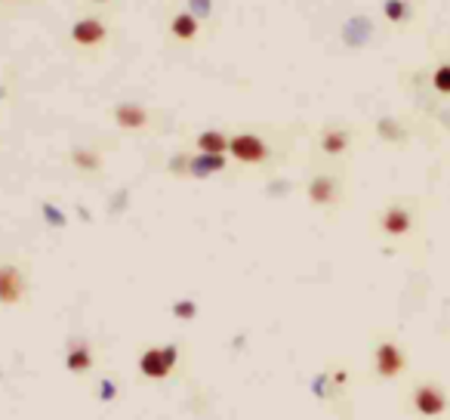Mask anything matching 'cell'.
<instances>
[{"mask_svg":"<svg viewBox=\"0 0 450 420\" xmlns=\"http://www.w3.org/2000/svg\"><path fill=\"white\" fill-rule=\"evenodd\" d=\"M117 121H120L124 127H142L148 118H145L142 108H120V111H117Z\"/></svg>","mask_w":450,"mask_h":420,"instance_id":"12","label":"cell"},{"mask_svg":"<svg viewBox=\"0 0 450 420\" xmlns=\"http://www.w3.org/2000/svg\"><path fill=\"white\" fill-rule=\"evenodd\" d=\"M176 368V347H152L139 356V371L148 380H164Z\"/></svg>","mask_w":450,"mask_h":420,"instance_id":"3","label":"cell"},{"mask_svg":"<svg viewBox=\"0 0 450 420\" xmlns=\"http://www.w3.org/2000/svg\"><path fill=\"white\" fill-rule=\"evenodd\" d=\"M71 37H74V43H80V46H93L105 37V28H102L99 19H83V22H78L71 28Z\"/></svg>","mask_w":450,"mask_h":420,"instance_id":"8","label":"cell"},{"mask_svg":"<svg viewBox=\"0 0 450 420\" xmlns=\"http://www.w3.org/2000/svg\"><path fill=\"white\" fill-rule=\"evenodd\" d=\"M198 148L204 155H222V152H229V136H222V133H201L198 136Z\"/></svg>","mask_w":450,"mask_h":420,"instance_id":"11","label":"cell"},{"mask_svg":"<svg viewBox=\"0 0 450 420\" xmlns=\"http://www.w3.org/2000/svg\"><path fill=\"white\" fill-rule=\"evenodd\" d=\"M373 371L380 380H398L407 371V352L395 340H380L373 347Z\"/></svg>","mask_w":450,"mask_h":420,"instance_id":"2","label":"cell"},{"mask_svg":"<svg viewBox=\"0 0 450 420\" xmlns=\"http://www.w3.org/2000/svg\"><path fill=\"white\" fill-rule=\"evenodd\" d=\"M345 145H349V133L340 130V127L327 130V133L321 136V148L327 155H340V152H345Z\"/></svg>","mask_w":450,"mask_h":420,"instance_id":"10","label":"cell"},{"mask_svg":"<svg viewBox=\"0 0 450 420\" xmlns=\"http://www.w3.org/2000/svg\"><path fill=\"white\" fill-rule=\"evenodd\" d=\"M380 226H382V232H386V235L401 238V235H407V232H410V226H414V217H410L407 208H401V204H392V208L382 210Z\"/></svg>","mask_w":450,"mask_h":420,"instance_id":"6","label":"cell"},{"mask_svg":"<svg viewBox=\"0 0 450 420\" xmlns=\"http://www.w3.org/2000/svg\"><path fill=\"white\" fill-rule=\"evenodd\" d=\"M308 195H312L315 204H330L333 195H336V183L330 176H318V180H312V185H308Z\"/></svg>","mask_w":450,"mask_h":420,"instance_id":"9","label":"cell"},{"mask_svg":"<svg viewBox=\"0 0 450 420\" xmlns=\"http://www.w3.org/2000/svg\"><path fill=\"white\" fill-rule=\"evenodd\" d=\"M96 365V356H93V347L87 340H74L68 347V356H65V368L71 374H87V371Z\"/></svg>","mask_w":450,"mask_h":420,"instance_id":"7","label":"cell"},{"mask_svg":"<svg viewBox=\"0 0 450 420\" xmlns=\"http://www.w3.org/2000/svg\"><path fill=\"white\" fill-rule=\"evenodd\" d=\"M229 152L238 158V161H247V164H259L268 158V145L262 143L259 136L253 133H238L229 139Z\"/></svg>","mask_w":450,"mask_h":420,"instance_id":"5","label":"cell"},{"mask_svg":"<svg viewBox=\"0 0 450 420\" xmlns=\"http://www.w3.org/2000/svg\"><path fill=\"white\" fill-rule=\"evenodd\" d=\"M432 83H435V90H438V93H444V96H450V65H441V68L435 71Z\"/></svg>","mask_w":450,"mask_h":420,"instance_id":"14","label":"cell"},{"mask_svg":"<svg viewBox=\"0 0 450 420\" xmlns=\"http://www.w3.org/2000/svg\"><path fill=\"white\" fill-rule=\"evenodd\" d=\"M389 16H395V19L401 16V6H398V0H392V6H389Z\"/></svg>","mask_w":450,"mask_h":420,"instance_id":"15","label":"cell"},{"mask_svg":"<svg viewBox=\"0 0 450 420\" xmlns=\"http://www.w3.org/2000/svg\"><path fill=\"white\" fill-rule=\"evenodd\" d=\"M173 31L179 37H192L194 31H198V22H194L192 16H176L173 19Z\"/></svg>","mask_w":450,"mask_h":420,"instance_id":"13","label":"cell"},{"mask_svg":"<svg viewBox=\"0 0 450 420\" xmlns=\"http://www.w3.org/2000/svg\"><path fill=\"white\" fill-rule=\"evenodd\" d=\"M28 297V278L16 263H0V306H19Z\"/></svg>","mask_w":450,"mask_h":420,"instance_id":"4","label":"cell"},{"mask_svg":"<svg viewBox=\"0 0 450 420\" xmlns=\"http://www.w3.org/2000/svg\"><path fill=\"white\" fill-rule=\"evenodd\" d=\"M410 408H414V414L423 417V420H438V417L447 414L450 396L444 393L441 384H435V380H419V384L410 386Z\"/></svg>","mask_w":450,"mask_h":420,"instance_id":"1","label":"cell"}]
</instances>
